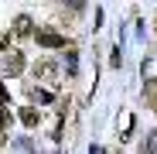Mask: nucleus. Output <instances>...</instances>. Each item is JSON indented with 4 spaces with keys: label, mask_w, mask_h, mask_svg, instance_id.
<instances>
[{
    "label": "nucleus",
    "mask_w": 157,
    "mask_h": 154,
    "mask_svg": "<svg viewBox=\"0 0 157 154\" xmlns=\"http://www.w3.org/2000/svg\"><path fill=\"white\" fill-rule=\"evenodd\" d=\"M21 69H24V55L21 51H10V55L0 62V72L4 75H21Z\"/></svg>",
    "instance_id": "obj_1"
},
{
    "label": "nucleus",
    "mask_w": 157,
    "mask_h": 154,
    "mask_svg": "<svg viewBox=\"0 0 157 154\" xmlns=\"http://www.w3.org/2000/svg\"><path fill=\"white\" fill-rule=\"evenodd\" d=\"M34 38H38V45H41V48H62V45H65V38H62V34H55V31H38Z\"/></svg>",
    "instance_id": "obj_2"
},
{
    "label": "nucleus",
    "mask_w": 157,
    "mask_h": 154,
    "mask_svg": "<svg viewBox=\"0 0 157 154\" xmlns=\"http://www.w3.org/2000/svg\"><path fill=\"white\" fill-rule=\"evenodd\" d=\"M14 34H17V38H28V34H31V17L21 14V17L14 21Z\"/></svg>",
    "instance_id": "obj_3"
},
{
    "label": "nucleus",
    "mask_w": 157,
    "mask_h": 154,
    "mask_svg": "<svg viewBox=\"0 0 157 154\" xmlns=\"http://www.w3.org/2000/svg\"><path fill=\"white\" fill-rule=\"evenodd\" d=\"M38 120H41V113H38L34 106H24V110H21V123H24V127H34Z\"/></svg>",
    "instance_id": "obj_4"
},
{
    "label": "nucleus",
    "mask_w": 157,
    "mask_h": 154,
    "mask_svg": "<svg viewBox=\"0 0 157 154\" xmlns=\"http://www.w3.org/2000/svg\"><path fill=\"white\" fill-rule=\"evenodd\" d=\"M55 65H51V62H44V65H38V79H44V82H55Z\"/></svg>",
    "instance_id": "obj_5"
},
{
    "label": "nucleus",
    "mask_w": 157,
    "mask_h": 154,
    "mask_svg": "<svg viewBox=\"0 0 157 154\" xmlns=\"http://www.w3.org/2000/svg\"><path fill=\"white\" fill-rule=\"evenodd\" d=\"M144 99L150 103V106H157V79H154V82H147V89H144Z\"/></svg>",
    "instance_id": "obj_6"
},
{
    "label": "nucleus",
    "mask_w": 157,
    "mask_h": 154,
    "mask_svg": "<svg viewBox=\"0 0 157 154\" xmlns=\"http://www.w3.org/2000/svg\"><path fill=\"white\" fill-rule=\"evenodd\" d=\"M0 144H4V127H0Z\"/></svg>",
    "instance_id": "obj_7"
}]
</instances>
